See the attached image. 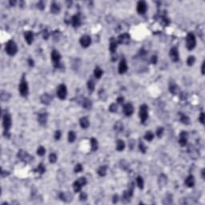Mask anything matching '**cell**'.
Returning <instances> with one entry per match:
<instances>
[{
	"label": "cell",
	"mask_w": 205,
	"mask_h": 205,
	"mask_svg": "<svg viewBox=\"0 0 205 205\" xmlns=\"http://www.w3.org/2000/svg\"><path fill=\"white\" fill-rule=\"evenodd\" d=\"M11 124H12V120H11V116L10 114H5L3 115V128H4V132H3V135L5 137H7V138L10 137V133L8 132L10 127H11Z\"/></svg>",
	"instance_id": "cell-1"
},
{
	"label": "cell",
	"mask_w": 205,
	"mask_h": 205,
	"mask_svg": "<svg viewBox=\"0 0 205 205\" xmlns=\"http://www.w3.org/2000/svg\"><path fill=\"white\" fill-rule=\"evenodd\" d=\"M6 52L8 55L10 56H14L18 51V46L16 43H14L13 40H9L6 43V47H5Z\"/></svg>",
	"instance_id": "cell-2"
},
{
	"label": "cell",
	"mask_w": 205,
	"mask_h": 205,
	"mask_svg": "<svg viewBox=\"0 0 205 205\" xmlns=\"http://www.w3.org/2000/svg\"><path fill=\"white\" fill-rule=\"evenodd\" d=\"M196 45V36L193 33H188L186 38V46L187 50L192 51L193 50Z\"/></svg>",
	"instance_id": "cell-3"
},
{
	"label": "cell",
	"mask_w": 205,
	"mask_h": 205,
	"mask_svg": "<svg viewBox=\"0 0 205 205\" xmlns=\"http://www.w3.org/2000/svg\"><path fill=\"white\" fill-rule=\"evenodd\" d=\"M139 115L141 123H144L146 122L148 117V107L146 104H143V105L140 106Z\"/></svg>",
	"instance_id": "cell-4"
},
{
	"label": "cell",
	"mask_w": 205,
	"mask_h": 205,
	"mask_svg": "<svg viewBox=\"0 0 205 205\" xmlns=\"http://www.w3.org/2000/svg\"><path fill=\"white\" fill-rule=\"evenodd\" d=\"M19 93L22 96L26 97L27 94H28V84L27 80H25V77L24 75L21 78V81H20V84L19 87Z\"/></svg>",
	"instance_id": "cell-5"
},
{
	"label": "cell",
	"mask_w": 205,
	"mask_h": 205,
	"mask_svg": "<svg viewBox=\"0 0 205 205\" xmlns=\"http://www.w3.org/2000/svg\"><path fill=\"white\" fill-rule=\"evenodd\" d=\"M87 184V179L85 177H81L80 179H78L76 181L74 182L73 183V189L75 192H78L81 191V188L83 186Z\"/></svg>",
	"instance_id": "cell-6"
},
{
	"label": "cell",
	"mask_w": 205,
	"mask_h": 205,
	"mask_svg": "<svg viewBox=\"0 0 205 205\" xmlns=\"http://www.w3.org/2000/svg\"><path fill=\"white\" fill-rule=\"evenodd\" d=\"M18 158L25 162V163H30L31 161H33L34 157L31 156L30 155H29L27 151H23V150H20L18 153Z\"/></svg>",
	"instance_id": "cell-7"
},
{
	"label": "cell",
	"mask_w": 205,
	"mask_h": 205,
	"mask_svg": "<svg viewBox=\"0 0 205 205\" xmlns=\"http://www.w3.org/2000/svg\"><path fill=\"white\" fill-rule=\"evenodd\" d=\"M67 94V87L64 84H60L58 88H57V96L59 99H60L61 100H64L66 99Z\"/></svg>",
	"instance_id": "cell-8"
},
{
	"label": "cell",
	"mask_w": 205,
	"mask_h": 205,
	"mask_svg": "<svg viewBox=\"0 0 205 205\" xmlns=\"http://www.w3.org/2000/svg\"><path fill=\"white\" fill-rule=\"evenodd\" d=\"M51 59L54 62V66L55 67H60V59H61V55L59 52L56 50H53L51 52Z\"/></svg>",
	"instance_id": "cell-9"
},
{
	"label": "cell",
	"mask_w": 205,
	"mask_h": 205,
	"mask_svg": "<svg viewBox=\"0 0 205 205\" xmlns=\"http://www.w3.org/2000/svg\"><path fill=\"white\" fill-rule=\"evenodd\" d=\"M133 191H134V183H132L128 190L124 191V192H123V199L127 200V201H129L130 199L133 196Z\"/></svg>",
	"instance_id": "cell-10"
},
{
	"label": "cell",
	"mask_w": 205,
	"mask_h": 205,
	"mask_svg": "<svg viewBox=\"0 0 205 205\" xmlns=\"http://www.w3.org/2000/svg\"><path fill=\"white\" fill-rule=\"evenodd\" d=\"M169 55L173 62H178L180 59V55L178 51V48L176 46H173L172 48L170 50Z\"/></svg>",
	"instance_id": "cell-11"
},
{
	"label": "cell",
	"mask_w": 205,
	"mask_h": 205,
	"mask_svg": "<svg viewBox=\"0 0 205 205\" xmlns=\"http://www.w3.org/2000/svg\"><path fill=\"white\" fill-rule=\"evenodd\" d=\"M80 43L81 44V46L83 47V48H87V47H88L91 43V39L87 35H83L80 39Z\"/></svg>",
	"instance_id": "cell-12"
},
{
	"label": "cell",
	"mask_w": 205,
	"mask_h": 205,
	"mask_svg": "<svg viewBox=\"0 0 205 205\" xmlns=\"http://www.w3.org/2000/svg\"><path fill=\"white\" fill-rule=\"evenodd\" d=\"M133 112H134V107L131 103H128L123 106V113L125 114V115L130 116L133 114Z\"/></svg>",
	"instance_id": "cell-13"
},
{
	"label": "cell",
	"mask_w": 205,
	"mask_h": 205,
	"mask_svg": "<svg viewBox=\"0 0 205 205\" xmlns=\"http://www.w3.org/2000/svg\"><path fill=\"white\" fill-rule=\"evenodd\" d=\"M129 41H130V35L128 33H123L118 37V43L119 44L127 45L129 43Z\"/></svg>",
	"instance_id": "cell-14"
},
{
	"label": "cell",
	"mask_w": 205,
	"mask_h": 205,
	"mask_svg": "<svg viewBox=\"0 0 205 205\" xmlns=\"http://www.w3.org/2000/svg\"><path fill=\"white\" fill-rule=\"evenodd\" d=\"M137 12L139 14H144L147 11V4L144 1H139L137 3Z\"/></svg>",
	"instance_id": "cell-15"
},
{
	"label": "cell",
	"mask_w": 205,
	"mask_h": 205,
	"mask_svg": "<svg viewBox=\"0 0 205 205\" xmlns=\"http://www.w3.org/2000/svg\"><path fill=\"white\" fill-rule=\"evenodd\" d=\"M128 67L127 61H126L125 59H123L119 64V73L121 74V75L124 74L126 71H128Z\"/></svg>",
	"instance_id": "cell-16"
},
{
	"label": "cell",
	"mask_w": 205,
	"mask_h": 205,
	"mask_svg": "<svg viewBox=\"0 0 205 205\" xmlns=\"http://www.w3.org/2000/svg\"><path fill=\"white\" fill-rule=\"evenodd\" d=\"M51 99H52L51 96L47 93H44L40 97V100H41L42 103H43L45 105H49L50 103L51 102Z\"/></svg>",
	"instance_id": "cell-17"
},
{
	"label": "cell",
	"mask_w": 205,
	"mask_h": 205,
	"mask_svg": "<svg viewBox=\"0 0 205 205\" xmlns=\"http://www.w3.org/2000/svg\"><path fill=\"white\" fill-rule=\"evenodd\" d=\"M24 39L29 45H30L31 43H32L33 39H34V35H33L32 31H30V30L25 31L24 32Z\"/></svg>",
	"instance_id": "cell-18"
},
{
	"label": "cell",
	"mask_w": 205,
	"mask_h": 205,
	"mask_svg": "<svg viewBox=\"0 0 205 205\" xmlns=\"http://www.w3.org/2000/svg\"><path fill=\"white\" fill-rule=\"evenodd\" d=\"M187 133L186 132H182L180 134V139H179V144L182 146L184 147L187 144Z\"/></svg>",
	"instance_id": "cell-19"
},
{
	"label": "cell",
	"mask_w": 205,
	"mask_h": 205,
	"mask_svg": "<svg viewBox=\"0 0 205 205\" xmlns=\"http://www.w3.org/2000/svg\"><path fill=\"white\" fill-rule=\"evenodd\" d=\"M47 117H48V114L46 112H43L39 114L38 115V122L39 123V124L41 125H45L47 121Z\"/></svg>",
	"instance_id": "cell-20"
},
{
	"label": "cell",
	"mask_w": 205,
	"mask_h": 205,
	"mask_svg": "<svg viewBox=\"0 0 205 205\" xmlns=\"http://www.w3.org/2000/svg\"><path fill=\"white\" fill-rule=\"evenodd\" d=\"M169 91L173 94H177L180 91V88L177 86V84L174 82H171L169 84Z\"/></svg>",
	"instance_id": "cell-21"
},
{
	"label": "cell",
	"mask_w": 205,
	"mask_h": 205,
	"mask_svg": "<svg viewBox=\"0 0 205 205\" xmlns=\"http://www.w3.org/2000/svg\"><path fill=\"white\" fill-rule=\"evenodd\" d=\"M71 24L74 27H78L81 25V19L78 15L75 14L71 17Z\"/></svg>",
	"instance_id": "cell-22"
},
{
	"label": "cell",
	"mask_w": 205,
	"mask_h": 205,
	"mask_svg": "<svg viewBox=\"0 0 205 205\" xmlns=\"http://www.w3.org/2000/svg\"><path fill=\"white\" fill-rule=\"evenodd\" d=\"M59 198L64 202H70L72 200V196L69 194V193H67V192H59Z\"/></svg>",
	"instance_id": "cell-23"
},
{
	"label": "cell",
	"mask_w": 205,
	"mask_h": 205,
	"mask_svg": "<svg viewBox=\"0 0 205 205\" xmlns=\"http://www.w3.org/2000/svg\"><path fill=\"white\" fill-rule=\"evenodd\" d=\"M184 183H185L186 186H187L188 187H194V185H195V178H194V176H192V175L188 176L186 178Z\"/></svg>",
	"instance_id": "cell-24"
},
{
	"label": "cell",
	"mask_w": 205,
	"mask_h": 205,
	"mask_svg": "<svg viewBox=\"0 0 205 205\" xmlns=\"http://www.w3.org/2000/svg\"><path fill=\"white\" fill-rule=\"evenodd\" d=\"M80 123L81 128L83 129H87L90 126V122H89L87 117H82L80 120Z\"/></svg>",
	"instance_id": "cell-25"
},
{
	"label": "cell",
	"mask_w": 205,
	"mask_h": 205,
	"mask_svg": "<svg viewBox=\"0 0 205 205\" xmlns=\"http://www.w3.org/2000/svg\"><path fill=\"white\" fill-rule=\"evenodd\" d=\"M81 103H82L83 107L85 108V109H87V110H90V109L91 108V107H92V103H91V100H89V99H87V98H83V99H82Z\"/></svg>",
	"instance_id": "cell-26"
},
{
	"label": "cell",
	"mask_w": 205,
	"mask_h": 205,
	"mask_svg": "<svg viewBox=\"0 0 205 205\" xmlns=\"http://www.w3.org/2000/svg\"><path fill=\"white\" fill-rule=\"evenodd\" d=\"M167 182V176H166L164 174H163V173H162V174L160 176L159 180H158L159 185L161 186V187H164V186L166 185Z\"/></svg>",
	"instance_id": "cell-27"
},
{
	"label": "cell",
	"mask_w": 205,
	"mask_h": 205,
	"mask_svg": "<svg viewBox=\"0 0 205 205\" xmlns=\"http://www.w3.org/2000/svg\"><path fill=\"white\" fill-rule=\"evenodd\" d=\"M180 122L185 125H188L190 123V119H189L188 116H187L186 115L183 114V113H180Z\"/></svg>",
	"instance_id": "cell-28"
},
{
	"label": "cell",
	"mask_w": 205,
	"mask_h": 205,
	"mask_svg": "<svg viewBox=\"0 0 205 205\" xmlns=\"http://www.w3.org/2000/svg\"><path fill=\"white\" fill-rule=\"evenodd\" d=\"M117 42H115V40L114 39V38L111 39V43H110V51H111L112 53H115L117 48Z\"/></svg>",
	"instance_id": "cell-29"
},
{
	"label": "cell",
	"mask_w": 205,
	"mask_h": 205,
	"mask_svg": "<svg viewBox=\"0 0 205 205\" xmlns=\"http://www.w3.org/2000/svg\"><path fill=\"white\" fill-rule=\"evenodd\" d=\"M60 11V7L56 3H53L51 5V12L52 14H59Z\"/></svg>",
	"instance_id": "cell-30"
},
{
	"label": "cell",
	"mask_w": 205,
	"mask_h": 205,
	"mask_svg": "<svg viewBox=\"0 0 205 205\" xmlns=\"http://www.w3.org/2000/svg\"><path fill=\"white\" fill-rule=\"evenodd\" d=\"M125 148V143L122 139H118L117 140V145H116V150L119 151H123Z\"/></svg>",
	"instance_id": "cell-31"
},
{
	"label": "cell",
	"mask_w": 205,
	"mask_h": 205,
	"mask_svg": "<svg viewBox=\"0 0 205 205\" xmlns=\"http://www.w3.org/2000/svg\"><path fill=\"white\" fill-rule=\"evenodd\" d=\"M103 70L100 67H96V68H94V77H96V78H100L101 76L103 75Z\"/></svg>",
	"instance_id": "cell-32"
},
{
	"label": "cell",
	"mask_w": 205,
	"mask_h": 205,
	"mask_svg": "<svg viewBox=\"0 0 205 205\" xmlns=\"http://www.w3.org/2000/svg\"><path fill=\"white\" fill-rule=\"evenodd\" d=\"M91 151H96L98 149V141L96 139L91 138Z\"/></svg>",
	"instance_id": "cell-33"
},
{
	"label": "cell",
	"mask_w": 205,
	"mask_h": 205,
	"mask_svg": "<svg viewBox=\"0 0 205 205\" xmlns=\"http://www.w3.org/2000/svg\"><path fill=\"white\" fill-rule=\"evenodd\" d=\"M107 166H100L97 171L99 176H105L106 174H107Z\"/></svg>",
	"instance_id": "cell-34"
},
{
	"label": "cell",
	"mask_w": 205,
	"mask_h": 205,
	"mask_svg": "<svg viewBox=\"0 0 205 205\" xmlns=\"http://www.w3.org/2000/svg\"><path fill=\"white\" fill-rule=\"evenodd\" d=\"M136 182H137V185L140 189H144V180L141 176H138L136 179Z\"/></svg>",
	"instance_id": "cell-35"
},
{
	"label": "cell",
	"mask_w": 205,
	"mask_h": 205,
	"mask_svg": "<svg viewBox=\"0 0 205 205\" xmlns=\"http://www.w3.org/2000/svg\"><path fill=\"white\" fill-rule=\"evenodd\" d=\"M123 125L121 122L118 121L115 123V124L114 126V129L116 132H121V131H123Z\"/></svg>",
	"instance_id": "cell-36"
},
{
	"label": "cell",
	"mask_w": 205,
	"mask_h": 205,
	"mask_svg": "<svg viewBox=\"0 0 205 205\" xmlns=\"http://www.w3.org/2000/svg\"><path fill=\"white\" fill-rule=\"evenodd\" d=\"M75 139H76L75 133L73 131L69 132V133H68V141L70 142V143H73V142L75 140Z\"/></svg>",
	"instance_id": "cell-37"
},
{
	"label": "cell",
	"mask_w": 205,
	"mask_h": 205,
	"mask_svg": "<svg viewBox=\"0 0 205 205\" xmlns=\"http://www.w3.org/2000/svg\"><path fill=\"white\" fill-rule=\"evenodd\" d=\"M195 62H196V58H195V56L191 55V56H189V57L187 58V64L188 66H192V65L195 64Z\"/></svg>",
	"instance_id": "cell-38"
},
{
	"label": "cell",
	"mask_w": 205,
	"mask_h": 205,
	"mask_svg": "<svg viewBox=\"0 0 205 205\" xmlns=\"http://www.w3.org/2000/svg\"><path fill=\"white\" fill-rule=\"evenodd\" d=\"M144 139H145L146 140L151 142V141L154 139V134H153L151 132H150V131H149V132H147L146 134H145V135H144Z\"/></svg>",
	"instance_id": "cell-39"
},
{
	"label": "cell",
	"mask_w": 205,
	"mask_h": 205,
	"mask_svg": "<svg viewBox=\"0 0 205 205\" xmlns=\"http://www.w3.org/2000/svg\"><path fill=\"white\" fill-rule=\"evenodd\" d=\"M36 171L39 173V174H43V173L46 171V167H45V166L43 165V164H39V165H38V167H37V169H36Z\"/></svg>",
	"instance_id": "cell-40"
},
{
	"label": "cell",
	"mask_w": 205,
	"mask_h": 205,
	"mask_svg": "<svg viewBox=\"0 0 205 205\" xmlns=\"http://www.w3.org/2000/svg\"><path fill=\"white\" fill-rule=\"evenodd\" d=\"M94 86H96L94 85V82L92 80H90L87 81V88H88L89 91H93L94 90Z\"/></svg>",
	"instance_id": "cell-41"
},
{
	"label": "cell",
	"mask_w": 205,
	"mask_h": 205,
	"mask_svg": "<svg viewBox=\"0 0 205 205\" xmlns=\"http://www.w3.org/2000/svg\"><path fill=\"white\" fill-rule=\"evenodd\" d=\"M139 150H140V151H141L142 153H144V154L146 153L147 148H146V146L144 145V144L143 143V142H142V140L139 141Z\"/></svg>",
	"instance_id": "cell-42"
},
{
	"label": "cell",
	"mask_w": 205,
	"mask_h": 205,
	"mask_svg": "<svg viewBox=\"0 0 205 205\" xmlns=\"http://www.w3.org/2000/svg\"><path fill=\"white\" fill-rule=\"evenodd\" d=\"M49 160H50V163L51 164H55L57 160V155L55 153H51L50 155H49Z\"/></svg>",
	"instance_id": "cell-43"
},
{
	"label": "cell",
	"mask_w": 205,
	"mask_h": 205,
	"mask_svg": "<svg viewBox=\"0 0 205 205\" xmlns=\"http://www.w3.org/2000/svg\"><path fill=\"white\" fill-rule=\"evenodd\" d=\"M45 153H46V149H45L43 146H40V147L38 148V149H37V154H38V155L43 156V155H44Z\"/></svg>",
	"instance_id": "cell-44"
},
{
	"label": "cell",
	"mask_w": 205,
	"mask_h": 205,
	"mask_svg": "<svg viewBox=\"0 0 205 205\" xmlns=\"http://www.w3.org/2000/svg\"><path fill=\"white\" fill-rule=\"evenodd\" d=\"M99 99H100L101 100H106V99H107V94H106V93H105V91H104L103 89H101V90L99 91Z\"/></svg>",
	"instance_id": "cell-45"
},
{
	"label": "cell",
	"mask_w": 205,
	"mask_h": 205,
	"mask_svg": "<svg viewBox=\"0 0 205 205\" xmlns=\"http://www.w3.org/2000/svg\"><path fill=\"white\" fill-rule=\"evenodd\" d=\"M109 111L111 112H116L118 111V107L115 103H112L109 107Z\"/></svg>",
	"instance_id": "cell-46"
},
{
	"label": "cell",
	"mask_w": 205,
	"mask_h": 205,
	"mask_svg": "<svg viewBox=\"0 0 205 205\" xmlns=\"http://www.w3.org/2000/svg\"><path fill=\"white\" fill-rule=\"evenodd\" d=\"M164 128L163 127H160V128H158L156 130V135L157 136H158L159 138H160L164 133Z\"/></svg>",
	"instance_id": "cell-47"
},
{
	"label": "cell",
	"mask_w": 205,
	"mask_h": 205,
	"mask_svg": "<svg viewBox=\"0 0 205 205\" xmlns=\"http://www.w3.org/2000/svg\"><path fill=\"white\" fill-rule=\"evenodd\" d=\"M83 171V167H82V165H81L80 164H78L75 165V168H74V171H75V173L80 172V171Z\"/></svg>",
	"instance_id": "cell-48"
},
{
	"label": "cell",
	"mask_w": 205,
	"mask_h": 205,
	"mask_svg": "<svg viewBox=\"0 0 205 205\" xmlns=\"http://www.w3.org/2000/svg\"><path fill=\"white\" fill-rule=\"evenodd\" d=\"M87 199V195L86 192H81L80 196V201H86Z\"/></svg>",
	"instance_id": "cell-49"
},
{
	"label": "cell",
	"mask_w": 205,
	"mask_h": 205,
	"mask_svg": "<svg viewBox=\"0 0 205 205\" xmlns=\"http://www.w3.org/2000/svg\"><path fill=\"white\" fill-rule=\"evenodd\" d=\"M61 132L60 131H56L55 132V140H59V139H60V138H61Z\"/></svg>",
	"instance_id": "cell-50"
},
{
	"label": "cell",
	"mask_w": 205,
	"mask_h": 205,
	"mask_svg": "<svg viewBox=\"0 0 205 205\" xmlns=\"http://www.w3.org/2000/svg\"><path fill=\"white\" fill-rule=\"evenodd\" d=\"M204 117H205V115L203 112H201L200 115H199V122L202 123V124H204Z\"/></svg>",
	"instance_id": "cell-51"
},
{
	"label": "cell",
	"mask_w": 205,
	"mask_h": 205,
	"mask_svg": "<svg viewBox=\"0 0 205 205\" xmlns=\"http://www.w3.org/2000/svg\"><path fill=\"white\" fill-rule=\"evenodd\" d=\"M157 60H158V58H157L156 55H152L151 58V62L153 64H157Z\"/></svg>",
	"instance_id": "cell-52"
},
{
	"label": "cell",
	"mask_w": 205,
	"mask_h": 205,
	"mask_svg": "<svg viewBox=\"0 0 205 205\" xmlns=\"http://www.w3.org/2000/svg\"><path fill=\"white\" fill-rule=\"evenodd\" d=\"M38 8L40 9V10H43V9L45 8V5H44V3H43V1H40V2L38 3Z\"/></svg>",
	"instance_id": "cell-53"
},
{
	"label": "cell",
	"mask_w": 205,
	"mask_h": 205,
	"mask_svg": "<svg viewBox=\"0 0 205 205\" xmlns=\"http://www.w3.org/2000/svg\"><path fill=\"white\" fill-rule=\"evenodd\" d=\"M43 37L44 39H48V37H49V33L47 32V30H46L43 31Z\"/></svg>",
	"instance_id": "cell-54"
},
{
	"label": "cell",
	"mask_w": 205,
	"mask_h": 205,
	"mask_svg": "<svg viewBox=\"0 0 205 205\" xmlns=\"http://www.w3.org/2000/svg\"><path fill=\"white\" fill-rule=\"evenodd\" d=\"M27 62H28V64H29V66L30 67H34V64H35V62H34V60L32 59H28V60H27Z\"/></svg>",
	"instance_id": "cell-55"
},
{
	"label": "cell",
	"mask_w": 205,
	"mask_h": 205,
	"mask_svg": "<svg viewBox=\"0 0 205 205\" xmlns=\"http://www.w3.org/2000/svg\"><path fill=\"white\" fill-rule=\"evenodd\" d=\"M118 200H119V196L116 194V195H114L113 196V199H112V202H113V203H116L117 202H118Z\"/></svg>",
	"instance_id": "cell-56"
},
{
	"label": "cell",
	"mask_w": 205,
	"mask_h": 205,
	"mask_svg": "<svg viewBox=\"0 0 205 205\" xmlns=\"http://www.w3.org/2000/svg\"><path fill=\"white\" fill-rule=\"evenodd\" d=\"M123 101H124V99H123V97H122V96H119V97H118V98H117V103H118L119 104H121V103H123Z\"/></svg>",
	"instance_id": "cell-57"
},
{
	"label": "cell",
	"mask_w": 205,
	"mask_h": 205,
	"mask_svg": "<svg viewBox=\"0 0 205 205\" xmlns=\"http://www.w3.org/2000/svg\"><path fill=\"white\" fill-rule=\"evenodd\" d=\"M8 175H9L8 171H3V169L1 170V176H2V177H5L6 176H8Z\"/></svg>",
	"instance_id": "cell-58"
},
{
	"label": "cell",
	"mask_w": 205,
	"mask_h": 205,
	"mask_svg": "<svg viewBox=\"0 0 205 205\" xmlns=\"http://www.w3.org/2000/svg\"><path fill=\"white\" fill-rule=\"evenodd\" d=\"M204 66H205V62L203 61V64H202V67H201V72L202 75H204Z\"/></svg>",
	"instance_id": "cell-59"
},
{
	"label": "cell",
	"mask_w": 205,
	"mask_h": 205,
	"mask_svg": "<svg viewBox=\"0 0 205 205\" xmlns=\"http://www.w3.org/2000/svg\"><path fill=\"white\" fill-rule=\"evenodd\" d=\"M201 175H202V178L204 180L205 179V169L203 168L202 169V171H201Z\"/></svg>",
	"instance_id": "cell-60"
},
{
	"label": "cell",
	"mask_w": 205,
	"mask_h": 205,
	"mask_svg": "<svg viewBox=\"0 0 205 205\" xmlns=\"http://www.w3.org/2000/svg\"><path fill=\"white\" fill-rule=\"evenodd\" d=\"M15 3H16V2H15V1H10V4L11 6H14Z\"/></svg>",
	"instance_id": "cell-61"
}]
</instances>
